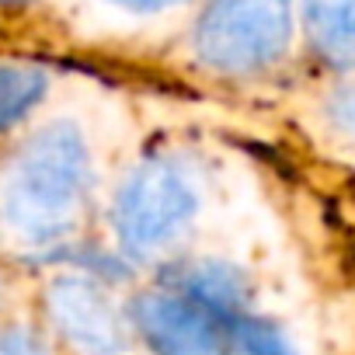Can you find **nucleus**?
Masks as SVG:
<instances>
[{"label":"nucleus","mask_w":355,"mask_h":355,"mask_svg":"<svg viewBox=\"0 0 355 355\" xmlns=\"http://www.w3.org/2000/svg\"><path fill=\"white\" fill-rule=\"evenodd\" d=\"M0 4H28V0H0Z\"/></svg>","instance_id":"obj_13"},{"label":"nucleus","mask_w":355,"mask_h":355,"mask_svg":"<svg viewBox=\"0 0 355 355\" xmlns=\"http://www.w3.org/2000/svg\"><path fill=\"white\" fill-rule=\"evenodd\" d=\"M174 286L227 320H237L248 303V279L227 261H192L178 272Z\"/></svg>","instance_id":"obj_7"},{"label":"nucleus","mask_w":355,"mask_h":355,"mask_svg":"<svg viewBox=\"0 0 355 355\" xmlns=\"http://www.w3.org/2000/svg\"><path fill=\"white\" fill-rule=\"evenodd\" d=\"M115 8H125V11H136V15H157V11H167L182 0H108Z\"/></svg>","instance_id":"obj_12"},{"label":"nucleus","mask_w":355,"mask_h":355,"mask_svg":"<svg viewBox=\"0 0 355 355\" xmlns=\"http://www.w3.org/2000/svg\"><path fill=\"white\" fill-rule=\"evenodd\" d=\"M196 209L199 196L189 174L164 157H150L129 171L115 196V237L132 258L153 254L192 223Z\"/></svg>","instance_id":"obj_3"},{"label":"nucleus","mask_w":355,"mask_h":355,"mask_svg":"<svg viewBox=\"0 0 355 355\" xmlns=\"http://www.w3.org/2000/svg\"><path fill=\"white\" fill-rule=\"evenodd\" d=\"M132 324L153 355H227L234 320L185 293H143L132 300Z\"/></svg>","instance_id":"obj_4"},{"label":"nucleus","mask_w":355,"mask_h":355,"mask_svg":"<svg viewBox=\"0 0 355 355\" xmlns=\"http://www.w3.org/2000/svg\"><path fill=\"white\" fill-rule=\"evenodd\" d=\"M49 91V77L28 63H0V132L18 125Z\"/></svg>","instance_id":"obj_8"},{"label":"nucleus","mask_w":355,"mask_h":355,"mask_svg":"<svg viewBox=\"0 0 355 355\" xmlns=\"http://www.w3.org/2000/svg\"><path fill=\"white\" fill-rule=\"evenodd\" d=\"M303 18L324 63L338 70L355 67V0H303Z\"/></svg>","instance_id":"obj_6"},{"label":"nucleus","mask_w":355,"mask_h":355,"mask_svg":"<svg viewBox=\"0 0 355 355\" xmlns=\"http://www.w3.org/2000/svg\"><path fill=\"white\" fill-rule=\"evenodd\" d=\"M0 355H49V348L28 327H0Z\"/></svg>","instance_id":"obj_10"},{"label":"nucleus","mask_w":355,"mask_h":355,"mask_svg":"<svg viewBox=\"0 0 355 355\" xmlns=\"http://www.w3.org/2000/svg\"><path fill=\"white\" fill-rule=\"evenodd\" d=\"M327 119L334 122L338 132L355 136V84L334 91V98L327 101Z\"/></svg>","instance_id":"obj_11"},{"label":"nucleus","mask_w":355,"mask_h":355,"mask_svg":"<svg viewBox=\"0 0 355 355\" xmlns=\"http://www.w3.org/2000/svg\"><path fill=\"white\" fill-rule=\"evenodd\" d=\"M91 153L73 122L42 125L15 157L0 196L4 223L18 241L46 248L63 241L91 192Z\"/></svg>","instance_id":"obj_1"},{"label":"nucleus","mask_w":355,"mask_h":355,"mask_svg":"<svg viewBox=\"0 0 355 355\" xmlns=\"http://www.w3.org/2000/svg\"><path fill=\"white\" fill-rule=\"evenodd\" d=\"M230 348H237V355H296L282 327H275L265 317H248V313L234 320Z\"/></svg>","instance_id":"obj_9"},{"label":"nucleus","mask_w":355,"mask_h":355,"mask_svg":"<svg viewBox=\"0 0 355 355\" xmlns=\"http://www.w3.org/2000/svg\"><path fill=\"white\" fill-rule=\"evenodd\" d=\"M46 310L56 331L80 352L91 355H119L125 338V320L112 296L91 275H60L46 289Z\"/></svg>","instance_id":"obj_5"},{"label":"nucleus","mask_w":355,"mask_h":355,"mask_svg":"<svg viewBox=\"0 0 355 355\" xmlns=\"http://www.w3.org/2000/svg\"><path fill=\"white\" fill-rule=\"evenodd\" d=\"M296 0H209L196 25V53L220 73L279 63L293 42Z\"/></svg>","instance_id":"obj_2"}]
</instances>
